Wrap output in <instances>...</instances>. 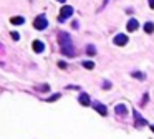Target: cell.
<instances>
[{
  "label": "cell",
  "mask_w": 154,
  "mask_h": 139,
  "mask_svg": "<svg viewBox=\"0 0 154 139\" xmlns=\"http://www.w3.org/2000/svg\"><path fill=\"white\" fill-rule=\"evenodd\" d=\"M73 15V7H70V5H63L60 10V17H58V20L60 22H65V20H68Z\"/></svg>",
  "instance_id": "6da1fadb"
},
{
  "label": "cell",
  "mask_w": 154,
  "mask_h": 139,
  "mask_svg": "<svg viewBox=\"0 0 154 139\" xmlns=\"http://www.w3.org/2000/svg\"><path fill=\"white\" fill-rule=\"evenodd\" d=\"M33 27L37 28V30H45L48 27V20L45 15H38L37 18L33 20Z\"/></svg>",
  "instance_id": "7a4b0ae2"
},
{
  "label": "cell",
  "mask_w": 154,
  "mask_h": 139,
  "mask_svg": "<svg viewBox=\"0 0 154 139\" xmlns=\"http://www.w3.org/2000/svg\"><path fill=\"white\" fill-rule=\"evenodd\" d=\"M58 43H60L61 48H63V46H71V37H70V33L60 32V35H58Z\"/></svg>",
  "instance_id": "3957f363"
},
{
  "label": "cell",
  "mask_w": 154,
  "mask_h": 139,
  "mask_svg": "<svg viewBox=\"0 0 154 139\" xmlns=\"http://www.w3.org/2000/svg\"><path fill=\"white\" fill-rule=\"evenodd\" d=\"M133 116H134V126H136V128H139V129H141V128H144V126L148 124V121H146L139 113L136 111V109H134V113H133Z\"/></svg>",
  "instance_id": "277c9868"
},
{
  "label": "cell",
  "mask_w": 154,
  "mask_h": 139,
  "mask_svg": "<svg viewBox=\"0 0 154 139\" xmlns=\"http://www.w3.org/2000/svg\"><path fill=\"white\" fill-rule=\"evenodd\" d=\"M128 35H124V33H118L116 37H114V40H113V43L114 45H118V46H123V45H126L128 43Z\"/></svg>",
  "instance_id": "5b68a950"
},
{
  "label": "cell",
  "mask_w": 154,
  "mask_h": 139,
  "mask_svg": "<svg viewBox=\"0 0 154 139\" xmlns=\"http://www.w3.org/2000/svg\"><path fill=\"white\" fill-rule=\"evenodd\" d=\"M93 108H94V109H96V111H98L101 116H106V114H108V109H106V106H104L103 103L94 101V103H93Z\"/></svg>",
  "instance_id": "8992f818"
},
{
  "label": "cell",
  "mask_w": 154,
  "mask_h": 139,
  "mask_svg": "<svg viewBox=\"0 0 154 139\" xmlns=\"http://www.w3.org/2000/svg\"><path fill=\"white\" fill-rule=\"evenodd\" d=\"M32 48H33L35 53H43V51H45V43L40 42V40H35L33 45H32Z\"/></svg>",
  "instance_id": "52a82bcc"
},
{
  "label": "cell",
  "mask_w": 154,
  "mask_h": 139,
  "mask_svg": "<svg viewBox=\"0 0 154 139\" xmlns=\"http://www.w3.org/2000/svg\"><path fill=\"white\" fill-rule=\"evenodd\" d=\"M126 28H128V32H136V30L139 28V22L136 18H131L129 22L126 23Z\"/></svg>",
  "instance_id": "ba28073f"
},
{
  "label": "cell",
  "mask_w": 154,
  "mask_h": 139,
  "mask_svg": "<svg viewBox=\"0 0 154 139\" xmlns=\"http://www.w3.org/2000/svg\"><path fill=\"white\" fill-rule=\"evenodd\" d=\"M78 101L83 104V106H89V96L86 94V93H81L78 96Z\"/></svg>",
  "instance_id": "9c48e42d"
},
{
  "label": "cell",
  "mask_w": 154,
  "mask_h": 139,
  "mask_svg": "<svg viewBox=\"0 0 154 139\" xmlns=\"http://www.w3.org/2000/svg\"><path fill=\"white\" fill-rule=\"evenodd\" d=\"M61 53L65 56H75V50H73V45L71 46H63L61 48Z\"/></svg>",
  "instance_id": "30bf717a"
},
{
  "label": "cell",
  "mask_w": 154,
  "mask_h": 139,
  "mask_svg": "<svg viewBox=\"0 0 154 139\" xmlns=\"http://www.w3.org/2000/svg\"><path fill=\"white\" fill-rule=\"evenodd\" d=\"M128 113V108L124 106V104H118L116 106V114L118 116H124Z\"/></svg>",
  "instance_id": "8fae6325"
},
{
  "label": "cell",
  "mask_w": 154,
  "mask_h": 139,
  "mask_svg": "<svg viewBox=\"0 0 154 139\" xmlns=\"http://www.w3.org/2000/svg\"><path fill=\"white\" fill-rule=\"evenodd\" d=\"M10 22L13 23V25H22V23H25V18L23 17H12Z\"/></svg>",
  "instance_id": "7c38bea8"
},
{
  "label": "cell",
  "mask_w": 154,
  "mask_h": 139,
  "mask_svg": "<svg viewBox=\"0 0 154 139\" xmlns=\"http://www.w3.org/2000/svg\"><path fill=\"white\" fill-rule=\"evenodd\" d=\"M144 32L146 33H153L154 32V23L153 22H146L144 23Z\"/></svg>",
  "instance_id": "4fadbf2b"
},
{
  "label": "cell",
  "mask_w": 154,
  "mask_h": 139,
  "mask_svg": "<svg viewBox=\"0 0 154 139\" xmlns=\"http://www.w3.org/2000/svg\"><path fill=\"white\" fill-rule=\"evenodd\" d=\"M86 55H89V56L96 55V46H94V45H88V46H86Z\"/></svg>",
  "instance_id": "5bb4252c"
},
{
  "label": "cell",
  "mask_w": 154,
  "mask_h": 139,
  "mask_svg": "<svg viewBox=\"0 0 154 139\" xmlns=\"http://www.w3.org/2000/svg\"><path fill=\"white\" fill-rule=\"evenodd\" d=\"M131 74H133L134 78H138L139 81H144V79H146V74H144V73H141V71H133Z\"/></svg>",
  "instance_id": "9a60e30c"
},
{
  "label": "cell",
  "mask_w": 154,
  "mask_h": 139,
  "mask_svg": "<svg viewBox=\"0 0 154 139\" xmlns=\"http://www.w3.org/2000/svg\"><path fill=\"white\" fill-rule=\"evenodd\" d=\"M83 66L86 70H93L94 68V63H93V61H83Z\"/></svg>",
  "instance_id": "2e32d148"
},
{
  "label": "cell",
  "mask_w": 154,
  "mask_h": 139,
  "mask_svg": "<svg viewBox=\"0 0 154 139\" xmlns=\"http://www.w3.org/2000/svg\"><path fill=\"white\" fill-rule=\"evenodd\" d=\"M61 94L60 93H56V94H51L50 98H47V99H45V101H55V99H58V98H60Z\"/></svg>",
  "instance_id": "e0dca14e"
},
{
  "label": "cell",
  "mask_w": 154,
  "mask_h": 139,
  "mask_svg": "<svg viewBox=\"0 0 154 139\" xmlns=\"http://www.w3.org/2000/svg\"><path fill=\"white\" fill-rule=\"evenodd\" d=\"M103 88H104V89L111 88V83H109V81H103Z\"/></svg>",
  "instance_id": "ac0fdd59"
},
{
  "label": "cell",
  "mask_w": 154,
  "mask_h": 139,
  "mask_svg": "<svg viewBox=\"0 0 154 139\" xmlns=\"http://www.w3.org/2000/svg\"><path fill=\"white\" fill-rule=\"evenodd\" d=\"M58 66H60L61 70H65L66 68V63H65V61H58Z\"/></svg>",
  "instance_id": "d6986e66"
},
{
  "label": "cell",
  "mask_w": 154,
  "mask_h": 139,
  "mask_svg": "<svg viewBox=\"0 0 154 139\" xmlns=\"http://www.w3.org/2000/svg\"><path fill=\"white\" fill-rule=\"evenodd\" d=\"M12 38H13V40H18V38H20V35H18L17 32H12Z\"/></svg>",
  "instance_id": "ffe728a7"
},
{
  "label": "cell",
  "mask_w": 154,
  "mask_h": 139,
  "mask_svg": "<svg viewBox=\"0 0 154 139\" xmlns=\"http://www.w3.org/2000/svg\"><path fill=\"white\" fill-rule=\"evenodd\" d=\"M148 4H149L151 9H154V0H148Z\"/></svg>",
  "instance_id": "44dd1931"
},
{
  "label": "cell",
  "mask_w": 154,
  "mask_h": 139,
  "mask_svg": "<svg viewBox=\"0 0 154 139\" xmlns=\"http://www.w3.org/2000/svg\"><path fill=\"white\" fill-rule=\"evenodd\" d=\"M108 2H109V0H103V7H106V5H108Z\"/></svg>",
  "instance_id": "7402d4cb"
},
{
  "label": "cell",
  "mask_w": 154,
  "mask_h": 139,
  "mask_svg": "<svg viewBox=\"0 0 154 139\" xmlns=\"http://www.w3.org/2000/svg\"><path fill=\"white\" fill-rule=\"evenodd\" d=\"M56 2H60V4H65L66 0H56Z\"/></svg>",
  "instance_id": "603a6c76"
},
{
  "label": "cell",
  "mask_w": 154,
  "mask_h": 139,
  "mask_svg": "<svg viewBox=\"0 0 154 139\" xmlns=\"http://www.w3.org/2000/svg\"><path fill=\"white\" fill-rule=\"evenodd\" d=\"M151 129H153V131H154V126H151Z\"/></svg>",
  "instance_id": "cb8c5ba5"
}]
</instances>
